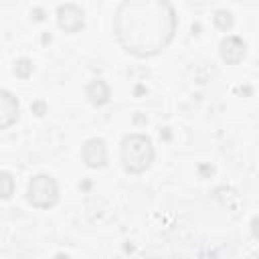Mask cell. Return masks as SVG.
<instances>
[{"mask_svg":"<svg viewBox=\"0 0 259 259\" xmlns=\"http://www.w3.org/2000/svg\"><path fill=\"white\" fill-rule=\"evenodd\" d=\"M176 18L168 0H125L115 16L121 47L138 57L156 55L174 36Z\"/></svg>","mask_w":259,"mask_h":259,"instance_id":"1","label":"cell"},{"mask_svg":"<svg viewBox=\"0 0 259 259\" xmlns=\"http://www.w3.org/2000/svg\"><path fill=\"white\" fill-rule=\"evenodd\" d=\"M154 156L152 144L144 136H127L121 146V160L125 170L130 172H142L150 166Z\"/></svg>","mask_w":259,"mask_h":259,"instance_id":"2","label":"cell"},{"mask_svg":"<svg viewBox=\"0 0 259 259\" xmlns=\"http://www.w3.org/2000/svg\"><path fill=\"white\" fill-rule=\"evenodd\" d=\"M57 194H59V188L51 176H34L28 184V202L38 208H47L55 204Z\"/></svg>","mask_w":259,"mask_h":259,"instance_id":"3","label":"cell"},{"mask_svg":"<svg viewBox=\"0 0 259 259\" xmlns=\"http://www.w3.org/2000/svg\"><path fill=\"white\" fill-rule=\"evenodd\" d=\"M83 158L89 166H103L105 164V144L101 140H89L83 148Z\"/></svg>","mask_w":259,"mask_h":259,"instance_id":"4","label":"cell"},{"mask_svg":"<svg viewBox=\"0 0 259 259\" xmlns=\"http://www.w3.org/2000/svg\"><path fill=\"white\" fill-rule=\"evenodd\" d=\"M59 10H61L63 14H67V20H59V26H61V28L67 30V28H69V20H75L79 26H83V12H81L77 6H71V4H69V6H61Z\"/></svg>","mask_w":259,"mask_h":259,"instance_id":"5","label":"cell"}]
</instances>
